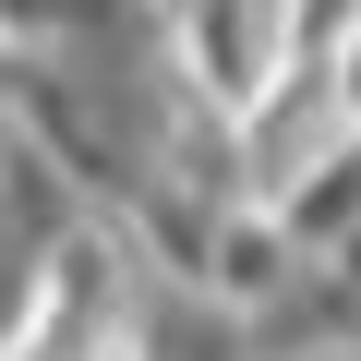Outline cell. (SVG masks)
<instances>
[{"label": "cell", "instance_id": "obj_1", "mask_svg": "<svg viewBox=\"0 0 361 361\" xmlns=\"http://www.w3.org/2000/svg\"><path fill=\"white\" fill-rule=\"evenodd\" d=\"M157 13H169V25H180V13H193V0H157Z\"/></svg>", "mask_w": 361, "mask_h": 361}]
</instances>
